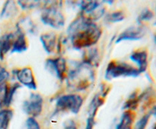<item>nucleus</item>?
I'll list each match as a JSON object with an SVG mask.
<instances>
[{
    "label": "nucleus",
    "instance_id": "obj_1",
    "mask_svg": "<svg viewBox=\"0 0 156 129\" xmlns=\"http://www.w3.org/2000/svg\"><path fill=\"white\" fill-rule=\"evenodd\" d=\"M67 34L75 49L91 48L98 42L102 30L94 21L81 14L67 28Z\"/></svg>",
    "mask_w": 156,
    "mask_h": 129
},
{
    "label": "nucleus",
    "instance_id": "obj_2",
    "mask_svg": "<svg viewBox=\"0 0 156 129\" xmlns=\"http://www.w3.org/2000/svg\"><path fill=\"white\" fill-rule=\"evenodd\" d=\"M67 86L76 91L88 89L95 79L94 71L92 67L80 62L72 68L66 75Z\"/></svg>",
    "mask_w": 156,
    "mask_h": 129
},
{
    "label": "nucleus",
    "instance_id": "obj_3",
    "mask_svg": "<svg viewBox=\"0 0 156 129\" xmlns=\"http://www.w3.org/2000/svg\"><path fill=\"white\" fill-rule=\"evenodd\" d=\"M46 3L41 19L44 24L55 29H60L65 24V18L57 3Z\"/></svg>",
    "mask_w": 156,
    "mask_h": 129
},
{
    "label": "nucleus",
    "instance_id": "obj_4",
    "mask_svg": "<svg viewBox=\"0 0 156 129\" xmlns=\"http://www.w3.org/2000/svg\"><path fill=\"white\" fill-rule=\"evenodd\" d=\"M140 72L137 68L125 62L111 61L105 71V79L108 80L120 77H138Z\"/></svg>",
    "mask_w": 156,
    "mask_h": 129
},
{
    "label": "nucleus",
    "instance_id": "obj_5",
    "mask_svg": "<svg viewBox=\"0 0 156 129\" xmlns=\"http://www.w3.org/2000/svg\"><path fill=\"white\" fill-rule=\"evenodd\" d=\"M83 104V98L79 94H66L59 97L56 101L55 112L69 111L78 114Z\"/></svg>",
    "mask_w": 156,
    "mask_h": 129
},
{
    "label": "nucleus",
    "instance_id": "obj_6",
    "mask_svg": "<svg viewBox=\"0 0 156 129\" xmlns=\"http://www.w3.org/2000/svg\"><path fill=\"white\" fill-rule=\"evenodd\" d=\"M43 97L39 93H30L28 99L24 100L22 104V110L29 117L39 116L43 111Z\"/></svg>",
    "mask_w": 156,
    "mask_h": 129
},
{
    "label": "nucleus",
    "instance_id": "obj_7",
    "mask_svg": "<svg viewBox=\"0 0 156 129\" xmlns=\"http://www.w3.org/2000/svg\"><path fill=\"white\" fill-rule=\"evenodd\" d=\"M46 68L53 75L59 80H63L66 78L67 65L66 60L62 57L47 59L45 63Z\"/></svg>",
    "mask_w": 156,
    "mask_h": 129
},
{
    "label": "nucleus",
    "instance_id": "obj_8",
    "mask_svg": "<svg viewBox=\"0 0 156 129\" xmlns=\"http://www.w3.org/2000/svg\"><path fill=\"white\" fill-rule=\"evenodd\" d=\"M14 73L18 81L23 86L33 90L37 89L36 80L31 68L29 67H24L21 69L15 70L14 71Z\"/></svg>",
    "mask_w": 156,
    "mask_h": 129
},
{
    "label": "nucleus",
    "instance_id": "obj_9",
    "mask_svg": "<svg viewBox=\"0 0 156 129\" xmlns=\"http://www.w3.org/2000/svg\"><path fill=\"white\" fill-rule=\"evenodd\" d=\"M146 34L144 27L141 26H133L123 30L116 39V43L126 40H140Z\"/></svg>",
    "mask_w": 156,
    "mask_h": 129
},
{
    "label": "nucleus",
    "instance_id": "obj_10",
    "mask_svg": "<svg viewBox=\"0 0 156 129\" xmlns=\"http://www.w3.org/2000/svg\"><path fill=\"white\" fill-rule=\"evenodd\" d=\"M40 40H41V43H42L44 50L48 54L53 53L55 49L58 47L59 41L57 40V36L53 32L43 33L40 36Z\"/></svg>",
    "mask_w": 156,
    "mask_h": 129
},
{
    "label": "nucleus",
    "instance_id": "obj_11",
    "mask_svg": "<svg viewBox=\"0 0 156 129\" xmlns=\"http://www.w3.org/2000/svg\"><path fill=\"white\" fill-rule=\"evenodd\" d=\"M131 61L135 62L138 66L137 69L141 73L145 72L148 67V53L146 50L134 51L129 56Z\"/></svg>",
    "mask_w": 156,
    "mask_h": 129
},
{
    "label": "nucleus",
    "instance_id": "obj_12",
    "mask_svg": "<svg viewBox=\"0 0 156 129\" xmlns=\"http://www.w3.org/2000/svg\"><path fill=\"white\" fill-rule=\"evenodd\" d=\"M15 39V34L6 33L0 36V60H3L5 55L12 50V45Z\"/></svg>",
    "mask_w": 156,
    "mask_h": 129
},
{
    "label": "nucleus",
    "instance_id": "obj_13",
    "mask_svg": "<svg viewBox=\"0 0 156 129\" xmlns=\"http://www.w3.org/2000/svg\"><path fill=\"white\" fill-rule=\"evenodd\" d=\"M28 49L26 36L21 32H16V36L14 40L11 52L12 53H21L27 51Z\"/></svg>",
    "mask_w": 156,
    "mask_h": 129
},
{
    "label": "nucleus",
    "instance_id": "obj_14",
    "mask_svg": "<svg viewBox=\"0 0 156 129\" xmlns=\"http://www.w3.org/2000/svg\"><path fill=\"white\" fill-rule=\"evenodd\" d=\"M99 54L96 48H90L89 50L86 51L83 56L82 62L89 66L93 67L98 65L99 63Z\"/></svg>",
    "mask_w": 156,
    "mask_h": 129
},
{
    "label": "nucleus",
    "instance_id": "obj_15",
    "mask_svg": "<svg viewBox=\"0 0 156 129\" xmlns=\"http://www.w3.org/2000/svg\"><path fill=\"white\" fill-rule=\"evenodd\" d=\"M35 30H36V26L28 18H23L22 21H19L17 24V31L24 33L25 36L27 33L34 34L36 32Z\"/></svg>",
    "mask_w": 156,
    "mask_h": 129
},
{
    "label": "nucleus",
    "instance_id": "obj_16",
    "mask_svg": "<svg viewBox=\"0 0 156 129\" xmlns=\"http://www.w3.org/2000/svg\"><path fill=\"white\" fill-rule=\"evenodd\" d=\"M134 115L130 111H126L123 113L120 121L116 126L115 129H133Z\"/></svg>",
    "mask_w": 156,
    "mask_h": 129
},
{
    "label": "nucleus",
    "instance_id": "obj_17",
    "mask_svg": "<svg viewBox=\"0 0 156 129\" xmlns=\"http://www.w3.org/2000/svg\"><path fill=\"white\" fill-rule=\"evenodd\" d=\"M17 12H18V8L16 4L12 1H7L3 6L0 16L2 18H9L15 16L17 14Z\"/></svg>",
    "mask_w": 156,
    "mask_h": 129
},
{
    "label": "nucleus",
    "instance_id": "obj_18",
    "mask_svg": "<svg viewBox=\"0 0 156 129\" xmlns=\"http://www.w3.org/2000/svg\"><path fill=\"white\" fill-rule=\"evenodd\" d=\"M12 117H13V111L12 109H2L0 111V129L9 128Z\"/></svg>",
    "mask_w": 156,
    "mask_h": 129
},
{
    "label": "nucleus",
    "instance_id": "obj_19",
    "mask_svg": "<svg viewBox=\"0 0 156 129\" xmlns=\"http://www.w3.org/2000/svg\"><path fill=\"white\" fill-rule=\"evenodd\" d=\"M104 104V100L101 97H100L99 94L95 95L94 98L91 100V103L89 104L88 107V115L95 117L97 114L98 109Z\"/></svg>",
    "mask_w": 156,
    "mask_h": 129
},
{
    "label": "nucleus",
    "instance_id": "obj_20",
    "mask_svg": "<svg viewBox=\"0 0 156 129\" xmlns=\"http://www.w3.org/2000/svg\"><path fill=\"white\" fill-rule=\"evenodd\" d=\"M124 19L125 14L122 11H116V12L108 14L106 15V18H105V20L110 23L121 22Z\"/></svg>",
    "mask_w": 156,
    "mask_h": 129
},
{
    "label": "nucleus",
    "instance_id": "obj_21",
    "mask_svg": "<svg viewBox=\"0 0 156 129\" xmlns=\"http://www.w3.org/2000/svg\"><path fill=\"white\" fill-rule=\"evenodd\" d=\"M140 101V97H137L136 94L135 93H133L131 94L129 98L124 103L123 109H129V110H134V109H136L137 108Z\"/></svg>",
    "mask_w": 156,
    "mask_h": 129
},
{
    "label": "nucleus",
    "instance_id": "obj_22",
    "mask_svg": "<svg viewBox=\"0 0 156 129\" xmlns=\"http://www.w3.org/2000/svg\"><path fill=\"white\" fill-rule=\"evenodd\" d=\"M9 86L6 82L0 84V109L6 107Z\"/></svg>",
    "mask_w": 156,
    "mask_h": 129
},
{
    "label": "nucleus",
    "instance_id": "obj_23",
    "mask_svg": "<svg viewBox=\"0 0 156 129\" xmlns=\"http://www.w3.org/2000/svg\"><path fill=\"white\" fill-rule=\"evenodd\" d=\"M22 129H41V127L36 118L28 117L24 121Z\"/></svg>",
    "mask_w": 156,
    "mask_h": 129
},
{
    "label": "nucleus",
    "instance_id": "obj_24",
    "mask_svg": "<svg viewBox=\"0 0 156 129\" xmlns=\"http://www.w3.org/2000/svg\"><path fill=\"white\" fill-rule=\"evenodd\" d=\"M41 1H18V5L22 9L36 8L41 5Z\"/></svg>",
    "mask_w": 156,
    "mask_h": 129
},
{
    "label": "nucleus",
    "instance_id": "obj_25",
    "mask_svg": "<svg viewBox=\"0 0 156 129\" xmlns=\"http://www.w3.org/2000/svg\"><path fill=\"white\" fill-rule=\"evenodd\" d=\"M150 114H146V115H143V117L140 118L136 123L134 125L133 129H146V126H147L148 123H149V118H150Z\"/></svg>",
    "mask_w": 156,
    "mask_h": 129
},
{
    "label": "nucleus",
    "instance_id": "obj_26",
    "mask_svg": "<svg viewBox=\"0 0 156 129\" xmlns=\"http://www.w3.org/2000/svg\"><path fill=\"white\" fill-rule=\"evenodd\" d=\"M21 87V85L18 83H14L13 85H12L11 87H9V93H8V98H7V103H6V107H9L12 103V100H13V97L15 96V92L18 90V88Z\"/></svg>",
    "mask_w": 156,
    "mask_h": 129
},
{
    "label": "nucleus",
    "instance_id": "obj_27",
    "mask_svg": "<svg viewBox=\"0 0 156 129\" xmlns=\"http://www.w3.org/2000/svg\"><path fill=\"white\" fill-rule=\"evenodd\" d=\"M154 17V14L152 11H150L149 9L146 8L144 9L143 12L140 13V15H139L138 17V23H142L143 21H150Z\"/></svg>",
    "mask_w": 156,
    "mask_h": 129
},
{
    "label": "nucleus",
    "instance_id": "obj_28",
    "mask_svg": "<svg viewBox=\"0 0 156 129\" xmlns=\"http://www.w3.org/2000/svg\"><path fill=\"white\" fill-rule=\"evenodd\" d=\"M9 78V73L5 68L0 65V84L5 83Z\"/></svg>",
    "mask_w": 156,
    "mask_h": 129
},
{
    "label": "nucleus",
    "instance_id": "obj_29",
    "mask_svg": "<svg viewBox=\"0 0 156 129\" xmlns=\"http://www.w3.org/2000/svg\"><path fill=\"white\" fill-rule=\"evenodd\" d=\"M63 129H77V124L74 120L69 119L64 123Z\"/></svg>",
    "mask_w": 156,
    "mask_h": 129
},
{
    "label": "nucleus",
    "instance_id": "obj_30",
    "mask_svg": "<svg viewBox=\"0 0 156 129\" xmlns=\"http://www.w3.org/2000/svg\"><path fill=\"white\" fill-rule=\"evenodd\" d=\"M94 118H95V117L88 115V118H87L86 125H85V129H93L94 128V124H95V119H94Z\"/></svg>",
    "mask_w": 156,
    "mask_h": 129
},
{
    "label": "nucleus",
    "instance_id": "obj_31",
    "mask_svg": "<svg viewBox=\"0 0 156 129\" xmlns=\"http://www.w3.org/2000/svg\"><path fill=\"white\" fill-rule=\"evenodd\" d=\"M149 114H150V115H153V116L155 117V119H156V106H155L153 108H152V110H151L150 113H149Z\"/></svg>",
    "mask_w": 156,
    "mask_h": 129
},
{
    "label": "nucleus",
    "instance_id": "obj_32",
    "mask_svg": "<svg viewBox=\"0 0 156 129\" xmlns=\"http://www.w3.org/2000/svg\"><path fill=\"white\" fill-rule=\"evenodd\" d=\"M154 42H155V46H156V33L155 34V36H154Z\"/></svg>",
    "mask_w": 156,
    "mask_h": 129
},
{
    "label": "nucleus",
    "instance_id": "obj_33",
    "mask_svg": "<svg viewBox=\"0 0 156 129\" xmlns=\"http://www.w3.org/2000/svg\"><path fill=\"white\" fill-rule=\"evenodd\" d=\"M154 129H156V128H154Z\"/></svg>",
    "mask_w": 156,
    "mask_h": 129
},
{
    "label": "nucleus",
    "instance_id": "obj_34",
    "mask_svg": "<svg viewBox=\"0 0 156 129\" xmlns=\"http://www.w3.org/2000/svg\"></svg>",
    "mask_w": 156,
    "mask_h": 129
}]
</instances>
